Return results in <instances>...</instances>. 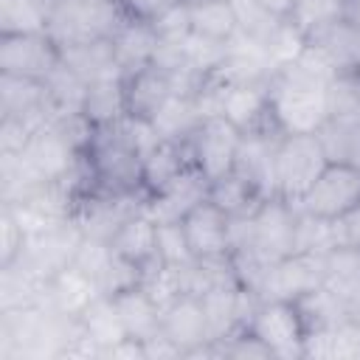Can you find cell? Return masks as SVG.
<instances>
[{"mask_svg":"<svg viewBox=\"0 0 360 360\" xmlns=\"http://www.w3.org/2000/svg\"><path fill=\"white\" fill-rule=\"evenodd\" d=\"M51 0H0V34L48 31Z\"/></svg>","mask_w":360,"mask_h":360,"instance_id":"f546056e","label":"cell"},{"mask_svg":"<svg viewBox=\"0 0 360 360\" xmlns=\"http://www.w3.org/2000/svg\"><path fill=\"white\" fill-rule=\"evenodd\" d=\"M295 205L321 219H340L360 208V166L329 160L312 188Z\"/></svg>","mask_w":360,"mask_h":360,"instance_id":"8992f818","label":"cell"},{"mask_svg":"<svg viewBox=\"0 0 360 360\" xmlns=\"http://www.w3.org/2000/svg\"><path fill=\"white\" fill-rule=\"evenodd\" d=\"M98 295H101L98 287L84 273H79L73 264L59 270L45 284V304L62 315H70V318H79Z\"/></svg>","mask_w":360,"mask_h":360,"instance_id":"44dd1931","label":"cell"},{"mask_svg":"<svg viewBox=\"0 0 360 360\" xmlns=\"http://www.w3.org/2000/svg\"><path fill=\"white\" fill-rule=\"evenodd\" d=\"M191 163V152L186 141H172V138H160L152 149H146L141 155V169H143V188L146 194H158L160 188H166L174 177H180Z\"/></svg>","mask_w":360,"mask_h":360,"instance_id":"ffe728a7","label":"cell"},{"mask_svg":"<svg viewBox=\"0 0 360 360\" xmlns=\"http://www.w3.org/2000/svg\"><path fill=\"white\" fill-rule=\"evenodd\" d=\"M183 231L194 259H222L233 248V219L211 200L197 205L186 219Z\"/></svg>","mask_w":360,"mask_h":360,"instance_id":"7c38bea8","label":"cell"},{"mask_svg":"<svg viewBox=\"0 0 360 360\" xmlns=\"http://www.w3.org/2000/svg\"><path fill=\"white\" fill-rule=\"evenodd\" d=\"M349 3H352V14L360 20V0H349Z\"/></svg>","mask_w":360,"mask_h":360,"instance_id":"d590c367","label":"cell"},{"mask_svg":"<svg viewBox=\"0 0 360 360\" xmlns=\"http://www.w3.org/2000/svg\"><path fill=\"white\" fill-rule=\"evenodd\" d=\"M110 45H112V56H115V65L121 70V79L152 65L155 53H158V34H155L152 20L132 14L121 25V31L110 39Z\"/></svg>","mask_w":360,"mask_h":360,"instance_id":"ac0fdd59","label":"cell"},{"mask_svg":"<svg viewBox=\"0 0 360 360\" xmlns=\"http://www.w3.org/2000/svg\"><path fill=\"white\" fill-rule=\"evenodd\" d=\"M110 248H112L124 262H129L132 267H138L141 276L146 278V276L160 264V259H158V222H155L146 211L129 217V219L115 231V236L110 239ZM141 284H143V281H141Z\"/></svg>","mask_w":360,"mask_h":360,"instance_id":"2e32d148","label":"cell"},{"mask_svg":"<svg viewBox=\"0 0 360 360\" xmlns=\"http://www.w3.org/2000/svg\"><path fill=\"white\" fill-rule=\"evenodd\" d=\"M62 65V48L48 31L39 34H0V73L48 82Z\"/></svg>","mask_w":360,"mask_h":360,"instance_id":"ba28073f","label":"cell"},{"mask_svg":"<svg viewBox=\"0 0 360 360\" xmlns=\"http://www.w3.org/2000/svg\"><path fill=\"white\" fill-rule=\"evenodd\" d=\"M329 158L318 141L315 132H298V135H281L276 146V188L278 197L298 202L318 174L326 169Z\"/></svg>","mask_w":360,"mask_h":360,"instance_id":"5b68a950","label":"cell"},{"mask_svg":"<svg viewBox=\"0 0 360 360\" xmlns=\"http://www.w3.org/2000/svg\"><path fill=\"white\" fill-rule=\"evenodd\" d=\"M335 73L304 48L298 59L281 65L267 79L270 110L284 135L318 132L329 115V82Z\"/></svg>","mask_w":360,"mask_h":360,"instance_id":"6da1fadb","label":"cell"},{"mask_svg":"<svg viewBox=\"0 0 360 360\" xmlns=\"http://www.w3.org/2000/svg\"><path fill=\"white\" fill-rule=\"evenodd\" d=\"M248 329L273 352V357H307V318L298 301L262 298L248 321Z\"/></svg>","mask_w":360,"mask_h":360,"instance_id":"277c9868","label":"cell"},{"mask_svg":"<svg viewBox=\"0 0 360 360\" xmlns=\"http://www.w3.org/2000/svg\"><path fill=\"white\" fill-rule=\"evenodd\" d=\"M158 259H160V264H169V267H183V264L194 262L183 222L158 225Z\"/></svg>","mask_w":360,"mask_h":360,"instance_id":"1f68e13d","label":"cell"},{"mask_svg":"<svg viewBox=\"0 0 360 360\" xmlns=\"http://www.w3.org/2000/svg\"><path fill=\"white\" fill-rule=\"evenodd\" d=\"M262 6H267V8H273L276 14H287V6H290V0H259Z\"/></svg>","mask_w":360,"mask_h":360,"instance_id":"e575fe53","label":"cell"},{"mask_svg":"<svg viewBox=\"0 0 360 360\" xmlns=\"http://www.w3.org/2000/svg\"><path fill=\"white\" fill-rule=\"evenodd\" d=\"M79 323H82V332L101 349V357H104V352H107L110 346H115V343H121V340L127 338L124 323H121V318H118V309H115L112 298H107V295H98V298L79 315Z\"/></svg>","mask_w":360,"mask_h":360,"instance_id":"484cf974","label":"cell"},{"mask_svg":"<svg viewBox=\"0 0 360 360\" xmlns=\"http://www.w3.org/2000/svg\"><path fill=\"white\" fill-rule=\"evenodd\" d=\"M205 200H211V180L197 166H188L166 188H160L158 194L149 197L146 214L158 225H163V222H183Z\"/></svg>","mask_w":360,"mask_h":360,"instance_id":"8fae6325","label":"cell"},{"mask_svg":"<svg viewBox=\"0 0 360 360\" xmlns=\"http://www.w3.org/2000/svg\"><path fill=\"white\" fill-rule=\"evenodd\" d=\"M188 17H191V31L200 37H208L217 42H231L239 34L231 0H205V3L188 6Z\"/></svg>","mask_w":360,"mask_h":360,"instance_id":"f1b7e54d","label":"cell"},{"mask_svg":"<svg viewBox=\"0 0 360 360\" xmlns=\"http://www.w3.org/2000/svg\"><path fill=\"white\" fill-rule=\"evenodd\" d=\"M25 239L28 233L17 219V214L11 211V205L0 202V267H8L17 262V256L25 248Z\"/></svg>","mask_w":360,"mask_h":360,"instance_id":"d6a6232c","label":"cell"},{"mask_svg":"<svg viewBox=\"0 0 360 360\" xmlns=\"http://www.w3.org/2000/svg\"><path fill=\"white\" fill-rule=\"evenodd\" d=\"M267 197H262L245 177H239L236 172L219 177L211 183V202H217L231 219H245L250 217Z\"/></svg>","mask_w":360,"mask_h":360,"instance_id":"83f0119b","label":"cell"},{"mask_svg":"<svg viewBox=\"0 0 360 360\" xmlns=\"http://www.w3.org/2000/svg\"><path fill=\"white\" fill-rule=\"evenodd\" d=\"M352 14V3L349 0H290L287 6V22L307 39L315 31L326 28L329 22L340 20Z\"/></svg>","mask_w":360,"mask_h":360,"instance_id":"d4e9b609","label":"cell"},{"mask_svg":"<svg viewBox=\"0 0 360 360\" xmlns=\"http://www.w3.org/2000/svg\"><path fill=\"white\" fill-rule=\"evenodd\" d=\"M132 17L124 0H53L48 34L59 48L112 39Z\"/></svg>","mask_w":360,"mask_h":360,"instance_id":"3957f363","label":"cell"},{"mask_svg":"<svg viewBox=\"0 0 360 360\" xmlns=\"http://www.w3.org/2000/svg\"><path fill=\"white\" fill-rule=\"evenodd\" d=\"M82 158L90 172L93 194H146L141 149L124 118L115 124L93 127Z\"/></svg>","mask_w":360,"mask_h":360,"instance_id":"7a4b0ae2","label":"cell"},{"mask_svg":"<svg viewBox=\"0 0 360 360\" xmlns=\"http://www.w3.org/2000/svg\"><path fill=\"white\" fill-rule=\"evenodd\" d=\"M231 6H233V14H236L239 34L253 39L262 48H267V42L276 37V31L284 22V14H276L273 8L262 6L259 0H231Z\"/></svg>","mask_w":360,"mask_h":360,"instance_id":"4dcf8cb0","label":"cell"},{"mask_svg":"<svg viewBox=\"0 0 360 360\" xmlns=\"http://www.w3.org/2000/svg\"><path fill=\"white\" fill-rule=\"evenodd\" d=\"M121 82H124L127 118H135V121H155V115L174 96V73L155 62L124 76Z\"/></svg>","mask_w":360,"mask_h":360,"instance_id":"4fadbf2b","label":"cell"},{"mask_svg":"<svg viewBox=\"0 0 360 360\" xmlns=\"http://www.w3.org/2000/svg\"><path fill=\"white\" fill-rule=\"evenodd\" d=\"M0 118H20L37 129L45 127L53 118L48 84L39 79L0 73Z\"/></svg>","mask_w":360,"mask_h":360,"instance_id":"9a60e30c","label":"cell"},{"mask_svg":"<svg viewBox=\"0 0 360 360\" xmlns=\"http://www.w3.org/2000/svg\"><path fill=\"white\" fill-rule=\"evenodd\" d=\"M326 281V253L295 250L276 262L262 284V298H290L298 301Z\"/></svg>","mask_w":360,"mask_h":360,"instance_id":"30bf717a","label":"cell"},{"mask_svg":"<svg viewBox=\"0 0 360 360\" xmlns=\"http://www.w3.org/2000/svg\"><path fill=\"white\" fill-rule=\"evenodd\" d=\"M160 335L180 352V357H202L214 338L200 295L183 292L169 301L160 315Z\"/></svg>","mask_w":360,"mask_h":360,"instance_id":"9c48e42d","label":"cell"},{"mask_svg":"<svg viewBox=\"0 0 360 360\" xmlns=\"http://www.w3.org/2000/svg\"><path fill=\"white\" fill-rule=\"evenodd\" d=\"M242 132L222 115H205L197 129L188 135V152H191V163L214 183L225 174L233 172L239 146H242Z\"/></svg>","mask_w":360,"mask_h":360,"instance_id":"52a82bcc","label":"cell"},{"mask_svg":"<svg viewBox=\"0 0 360 360\" xmlns=\"http://www.w3.org/2000/svg\"><path fill=\"white\" fill-rule=\"evenodd\" d=\"M127 6H129V11L135 14V17H143V20H155L169 3H174V0H124Z\"/></svg>","mask_w":360,"mask_h":360,"instance_id":"836d02e7","label":"cell"},{"mask_svg":"<svg viewBox=\"0 0 360 360\" xmlns=\"http://www.w3.org/2000/svg\"><path fill=\"white\" fill-rule=\"evenodd\" d=\"M307 48L338 76L360 70V20L346 14L307 37Z\"/></svg>","mask_w":360,"mask_h":360,"instance_id":"5bb4252c","label":"cell"},{"mask_svg":"<svg viewBox=\"0 0 360 360\" xmlns=\"http://www.w3.org/2000/svg\"><path fill=\"white\" fill-rule=\"evenodd\" d=\"M307 357H360V321L312 329L307 335Z\"/></svg>","mask_w":360,"mask_h":360,"instance_id":"4316f807","label":"cell"},{"mask_svg":"<svg viewBox=\"0 0 360 360\" xmlns=\"http://www.w3.org/2000/svg\"><path fill=\"white\" fill-rule=\"evenodd\" d=\"M51 3H53V0H51Z\"/></svg>","mask_w":360,"mask_h":360,"instance_id":"8d00e7d4","label":"cell"},{"mask_svg":"<svg viewBox=\"0 0 360 360\" xmlns=\"http://www.w3.org/2000/svg\"><path fill=\"white\" fill-rule=\"evenodd\" d=\"M62 62H65L73 73H79L87 84H90V82H98V79L121 76V70H118V65H115V56H112V45H110L107 39L62 48Z\"/></svg>","mask_w":360,"mask_h":360,"instance_id":"603a6c76","label":"cell"},{"mask_svg":"<svg viewBox=\"0 0 360 360\" xmlns=\"http://www.w3.org/2000/svg\"><path fill=\"white\" fill-rule=\"evenodd\" d=\"M112 304L118 309V318L124 323L127 338L132 340H149L155 335H160V315L163 307L152 298V292L143 284H135L129 290H121L118 295H112Z\"/></svg>","mask_w":360,"mask_h":360,"instance_id":"d6986e66","label":"cell"},{"mask_svg":"<svg viewBox=\"0 0 360 360\" xmlns=\"http://www.w3.org/2000/svg\"><path fill=\"white\" fill-rule=\"evenodd\" d=\"M82 115L93 127H104V124H115V121L127 118V110H124V82H121V76L90 82L87 84V93H84V101H82Z\"/></svg>","mask_w":360,"mask_h":360,"instance_id":"cb8c5ba5","label":"cell"},{"mask_svg":"<svg viewBox=\"0 0 360 360\" xmlns=\"http://www.w3.org/2000/svg\"><path fill=\"white\" fill-rule=\"evenodd\" d=\"M315 135L329 160L360 166V112L329 115Z\"/></svg>","mask_w":360,"mask_h":360,"instance_id":"7402d4cb","label":"cell"},{"mask_svg":"<svg viewBox=\"0 0 360 360\" xmlns=\"http://www.w3.org/2000/svg\"><path fill=\"white\" fill-rule=\"evenodd\" d=\"M281 135H245L233 172L245 177L262 197H278L276 188V146Z\"/></svg>","mask_w":360,"mask_h":360,"instance_id":"e0dca14e","label":"cell"}]
</instances>
